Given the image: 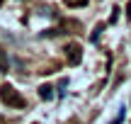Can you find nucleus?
<instances>
[{"label": "nucleus", "instance_id": "nucleus-5", "mask_svg": "<svg viewBox=\"0 0 131 124\" xmlns=\"http://www.w3.org/2000/svg\"><path fill=\"white\" fill-rule=\"evenodd\" d=\"M66 5H68V7H85L88 0H66Z\"/></svg>", "mask_w": 131, "mask_h": 124}, {"label": "nucleus", "instance_id": "nucleus-8", "mask_svg": "<svg viewBox=\"0 0 131 124\" xmlns=\"http://www.w3.org/2000/svg\"><path fill=\"white\" fill-rule=\"evenodd\" d=\"M117 19H119V7H114V10H112V17H109V22L114 24V22H117Z\"/></svg>", "mask_w": 131, "mask_h": 124}, {"label": "nucleus", "instance_id": "nucleus-2", "mask_svg": "<svg viewBox=\"0 0 131 124\" xmlns=\"http://www.w3.org/2000/svg\"><path fill=\"white\" fill-rule=\"evenodd\" d=\"M66 56H68L70 63H80L83 61V49H80V44H68V46H66Z\"/></svg>", "mask_w": 131, "mask_h": 124}, {"label": "nucleus", "instance_id": "nucleus-10", "mask_svg": "<svg viewBox=\"0 0 131 124\" xmlns=\"http://www.w3.org/2000/svg\"><path fill=\"white\" fill-rule=\"evenodd\" d=\"M0 124H3V117H0Z\"/></svg>", "mask_w": 131, "mask_h": 124}, {"label": "nucleus", "instance_id": "nucleus-9", "mask_svg": "<svg viewBox=\"0 0 131 124\" xmlns=\"http://www.w3.org/2000/svg\"><path fill=\"white\" fill-rule=\"evenodd\" d=\"M126 15H129V17H131V3H129V7H126Z\"/></svg>", "mask_w": 131, "mask_h": 124}, {"label": "nucleus", "instance_id": "nucleus-7", "mask_svg": "<svg viewBox=\"0 0 131 124\" xmlns=\"http://www.w3.org/2000/svg\"><path fill=\"white\" fill-rule=\"evenodd\" d=\"M124 117H126V110H119V117H117L112 124H122V122H124Z\"/></svg>", "mask_w": 131, "mask_h": 124}, {"label": "nucleus", "instance_id": "nucleus-4", "mask_svg": "<svg viewBox=\"0 0 131 124\" xmlns=\"http://www.w3.org/2000/svg\"><path fill=\"white\" fill-rule=\"evenodd\" d=\"M39 97L41 100H53V88L51 85H41L39 88Z\"/></svg>", "mask_w": 131, "mask_h": 124}, {"label": "nucleus", "instance_id": "nucleus-6", "mask_svg": "<svg viewBox=\"0 0 131 124\" xmlns=\"http://www.w3.org/2000/svg\"><path fill=\"white\" fill-rule=\"evenodd\" d=\"M102 29H104V24H100V27L95 29L92 34H90V42H92V44H95V42H97V39H100V32H102Z\"/></svg>", "mask_w": 131, "mask_h": 124}, {"label": "nucleus", "instance_id": "nucleus-1", "mask_svg": "<svg viewBox=\"0 0 131 124\" xmlns=\"http://www.w3.org/2000/svg\"><path fill=\"white\" fill-rule=\"evenodd\" d=\"M0 100H3L7 107H19V110L27 107V100H24V97L19 95L10 83H3V85H0Z\"/></svg>", "mask_w": 131, "mask_h": 124}, {"label": "nucleus", "instance_id": "nucleus-3", "mask_svg": "<svg viewBox=\"0 0 131 124\" xmlns=\"http://www.w3.org/2000/svg\"><path fill=\"white\" fill-rule=\"evenodd\" d=\"M10 68V58H7V51H5L3 46H0V73H7Z\"/></svg>", "mask_w": 131, "mask_h": 124}]
</instances>
